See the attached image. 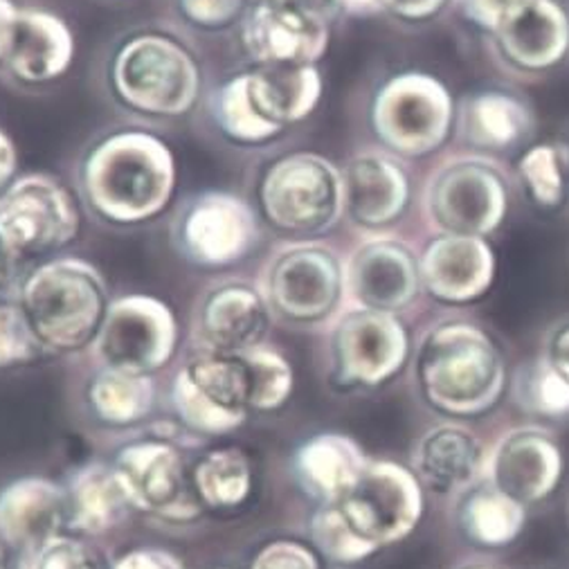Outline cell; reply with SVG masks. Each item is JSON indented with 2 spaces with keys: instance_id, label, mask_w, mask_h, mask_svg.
Masks as SVG:
<instances>
[{
  "instance_id": "obj_18",
  "label": "cell",
  "mask_w": 569,
  "mask_h": 569,
  "mask_svg": "<svg viewBox=\"0 0 569 569\" xmlns=\"http://www.w3.org/2000/svg\"><path fill=\"white\" fill-rule=\"evenodd\" d=\"M421 289L446 305H468L489 293L496 254L487 239L439 234L419 257Z\"/></svg>"
},
{
  "instance_id": "obj_24",
  "label": "cell",
  "mask_w": 569,
  "mask_h": 569,
  "mask_svg": "<svg viewBox=\"0 0 569 569\" xmlns=\"http://www.w3.org/2000/svg\"><path fill=\"white\" fill-rule=\"evenodd\" d=\"M415 476L437 493L463 491L480 476L485 450L480 439L463 426L441 423L430 428L415 448Z\"/></svg>"
},
{
  "instance_id": "obj_40",
  "label": "cell",
  "mask_w": 569,
  "mask_h": 569,
  "mask_svg": "<svg viewBox=\"0 0 569 569\" xmlns=\"http://www.w3.org/2000/svg\"><path fill=\"white\" fill-rule=\"evenodd\" d=\"M252 569H322V562L318 551L309 545L281 538L259 549Z\"/></svg>"
},
{
  "instance_id": "obj_37",
  "label": "cell",
  "mask_w": 569,
  "mask_h": 569,
  "mask_svg": "<svg viewBox=\"0 0 569 569\" xmlns=\"http://www.w3.org/2000/svg\"><path fill=\"white\" fill-rule=\"evenodd\" d=\"M311 531L316 547L338 562H358L376 551L349 527L336 505H322L311 522Z\"/></svg>"
},
{
  "instance_id": "obj_30",
  "label": "cell",
  "mask_w": 569,
  "mask_h": 569,
  "mask_svg": "<svg viewBox=\"0 0 569 569\" xmlns=\"http://www.w3.org/2000/svg\"><path fill=\"white\" fill-rule=\"evenodd\" d=\"M525 520V505L493 485L466 491L457 507L461 533L482 547H505L513 542L520 536Z\"/></svg>"
},
{
  "instance_id": "obj_32",
  "label": "cell",
  "mask_w": 569,
  "mask_h": 569,
  "mask_svg": "<svg viewBox=\"0 0 569 569\" xmlns=\"http://www.w3.org/2000/svg\"><path fill=\"white\" fill-rule=\"evenodd\" d=\"M90 406L111 426H131L144 419L153 406L149 376L107 367L90 383Z\"/></svg>"
},
{
  "instance_id": "obj_38",
  "label": "cell",
  "mask_w": 569,
  "mask_h": 569,
  "mask_svg": "<svg viewBox=\"0 0 569 569\" xmlns=\"http://www.w3.org/2000/svg\"><path fill=\"white\" fill-rule=\"evenodd\" d=\"M21 569H109V565L83 538L59 533L26 551Z\"/></svg>"
},
{
  "instance_id": "obj_20",
  "label": "cell",
  "mask_w": 569,
  "mask_h": 569,
  "mask_svg": "<svg viewBox=\"0 0 569 569\" xmlns=\"http://www.w3.org/2000/svg\"><path fill=\"white\" fill-rule=\"evenodd\" d=\"M562 478V452L558 443L531 428L507 435L491 457V485L520 505L549 498Z\"/></svg>"
},
{
  "instance_id": "obj_50",
  "label": "cell",
  "mask_w": 569,
  "mask_h": 569,
  "mask_svg": "<svg viewBox=\"0 0 569 569\" xmlns=\"http://www.w3.org/2000/svg\"><path fill=\"white\" fill-rule=\"evenodd\" d=\"M14 261H10L8 257H3L0 254V287H6L8 283V279H10V266H12Z\"/></svg>"
},
{
  "instance_id": "obj_11",
  "label": "cell",
  "mask_w": 569,
  "mask_h": 569,
  "mask_svg": "<svg viewBox=\"0 0 569 569\" xmlns=\"http://www.w3.org/2000/svg\"><path fill=\"white\" fill-rule=\"evenodd\" d=\"M345 270L325 246L302 243L279 250L263 277V298L270 309L291 322H318L340 302Z\"/></svg>"
},
{
  "instance_id": "obj_28",
  "label": "cell",
  "mask_w": 569,
  "mask_h": 569,
  "mask_svg": "<svg viewBox=\"0 0 569 569\" xmlns=\"http://www.w3.org/2000/svg\"><path fill=\"white\" fill-rule=\"evenodd\" d=\"M365 463L367 459L356 441L342 435H320L307 441L296 459L300 482L322 505L342 500L360 478Z\"/></svg>"
},
{
  "instance_id": "obj_52",
  "label": "cell",
  "mask_w": 569,
  "mask_h": 569,
  "mask_svg": "<svg viewBox=\"0 0 569 569\" xmlns=\"http://www.w3.org/2000/svg\"><path fill=\"white\" fill-rule=\"evenodd\" d=\"M468 569H493V567H468Z\"/></svg>"
},
{
  "instance_id": "obj_2",
  "label": "cell",
  "mask_w": 569,
  "mask_h": 569,
  "mask_svg": "<svg viewBox=\"0 0 569 569\" xmlns=\"http://www.w3.org/2000/svg\"><path fill=\"white\" fill-rule=\"evenodd\" d=\"M417 378L426 401L455 417L489 412L507 386V365L496 340L480 327L448 322L421 342Z\"/></svg>"
},
{
  "instance_id": "obj_47",
  "label": "cell",
  "mask_w": 569,
  "mask_h": 569,
  "mask_svg": "<svg viewBox=\"0 0 569 569\" xmlns=\"http://www.w3.org/2000/svg\"><path fill=\"white\" fill-rule=\"evenodd\" d=\"M19 12L21 10L14 8L12 0H0V61H6V54L12 46Z\"/></svg>"
},
{
  "instance_id": "obj_17",
  "label": "cell",
  "mask_w": 569,
  "mask_h": 569,
  "mask_svg": "<svg viewBox=\"0 0 569 569\" xmlns=\"http://www.w3.org/2000/svg\"><path fill=\"white\" fill-rule=\"evenodd\" d=\"M345 289L360 309L397 313L421 291L419 257L395 239L367 241L347 263Z\"/></svg>"
},
{
  "instance_id": "obj_33",
  "label": "cell",
  "mask_w": 569,
  "mask_h": 569,
  "mask_svg": "<svg viewBox=\"0 0 569 569\" xmlns=\"http://www.w3.org/2000/svg\"><path fill=\"white\" fill-rule=\"evenodd\" d=\"M569 167L551 144H538L518 160V180L531 203L542 210H558L567 197Z\"/></svg>"
},
{
  "instance_id": "obj_13",
  "label": "cell",
  "mask_w": 569,
  "mask_h": 569,
  "mask_svg": "<svg viewBox=\"0 0 569 569\" xmlns=\"http://www.w3.org/2000/svg\"><path fill=\"white\" fill-rule=\"evenodd\" d=\"M94 349L111 369L149 376L176 349L173 313L164 302L149 296L120 298L109 307Z\"/></svg>"
},
{
  "instance_id": "obj_36",
  "label": "cell",
  "mask_w": 569,
  "mask_h": 569,
  "mask_svg": "<svg viewBox=\"0 0 569 569\" xmlns=\"http://www.w3.org/2000/svg\"><path fill=\"white\" fill-rule=\"evenodd\" d=\"M243 356L250 369L252 410L270 412L287 403L293 392V369L289 360L263 347L243 351Z\"/></svg>"
},
{
  "instance_id": "obj_9",
  "label": "cell",
  "mask_w": 569,
  "mask_h": 569,
  "mask_svg": "<svg viewBox=\"0 0 569 569\" xmlns=\"http://www.w3.org/2000/svg\"><path fill=\"white\" fill-rule=\"evenodd\" d=\"M180 419L206 435H223L252 410L250 369L243 353L203 351L189 360L173 381Z\"/></svg>"
},
{
  "instance_id": "obj_6",
  "label": "cell",
  "mask_w": 569,
  "mask_h": 569,
  "mask_svg": "<svg viewBox=\"0 0 569 569\" xmlns=\"http://www.w3.org/2000/svg\"><path fill=\"white\" fill-rule=\"evenodd\" d=\"M261 206L281 230L322 232L345 212L342 171L318 153L281 158L263 178Z\"/></svg>"
},
{
  "instance_id": "obj_25",
  "label": "cell",
  "mask_w": 569,
  "mask_h": 569,
  "mask_svg": "<svg viewBox=\"0 0 569 569\" xmlns=\"http://www.w3.org/2000/svg\"><path fill=\"white\" fill-rule=\"evenodd\" d=\"M74 57L70 28L54 14L23 10L19 12L12 46L6 66L14 77L28 83H46L63 74Z\"/></svg>"
},
{
  "instance_id": "obj_16",
  "label": "cell",
  "mask_w": 569,
  "mask_h": 569,
  "mask_svg": "<svg viewBox=\"0 0 569 569\" xmlns=\"http://www.w3.org/2000/svg\"><path fill=\"white\" fill-rule=\"evenodd\" d=\"M241 37L259 66H316L329 48V21L272 0H259L246 14Z\"/></svg>"
},
{
  "instance_id": "obj_45",
  "label": "cell",
  "mask_w": 569,
  "mask_h": 569,
  "mask_svg": "<svg viewBox=\"0 0 569 569\" xmlns=\"http://www.w3.org/2000/svg\"><path fill=\"white\" fill-rule=\"evenodd\" d=\"M545 358L549 360V365L569 383V325H565L558 331H553Z\"/></svg>"
},
{
  "instance_id": "obj_15",
  "label": "cell",
  "mask_w": 569,
  "mask_h": 569,
  "mask_svg": "<svg viewBox=\"0 0 569 569\" xmlns=\"http://www.w3.org/2000/svg\"><path fill=\"white\" fill-rule=\"evenodd\" d=\"M178 250L201 266H228L243 259L259 239L250 206L226 192H208L189 201L173 226Z\"/></svg>"
},
{
  "instance_id": "obj_19",
  "label": "cell",
  "mask_w": 569,
  "mask_h": 569,
  "mask_svg": "<svg viewBox=\"0 0 569 569\" xmlns=\"http://www.w3.org/2000/svg\"><path fill=\"white\" fill-rule=\"evenodd\" d=\"M500 59L518 72L556 68L569 52V19L556 0H525L493 32Z\"/></svg>"
},
{
  "instance_id": "obj_23",
  "label": "cell",
  "mask_w": 569,
  "mask_h": 569,
  "mask_svg": "<svg viewBox=\"0 0 569 569\" xmlns=\"http://www.w3.org/2000/svg\"><path fill=\"white\" fill-rule=\"evenodd\" d=\"M70 527L68 491L43 478H26L0 493V538L34 549Z\"/></svg>"
},
{
  "instance_id": "obj_31",
  "label": "cell",
  "mask_w": 569,
  "mask_h": 569,
  "mask_svg": "<svg viewBox=\"0 0 569 569\" xmlns=\"http://www.w3.org/2000/svg\"><path fill=\"white\" fill-rule=\"evenodd\" d=\"M192 482L203 509L234 511L250 500L252 463L239 448H217L199 459Z\"/></svg>"
},
{
  "instance_id": "obj_44",
  "label": "cell",
  "mask_w": 569,
  "mask_h": 569,
  "mask_svg": "<svg viewBox=\"0 0 569 569\" xmlns=\"http://www.w3.org/2000/svg\"><path fill=\"white\" fill-rule=\"evenodd\" d=\"M113 569H182L180 560L162 549H133Z\"/></svg>"
},
{
  "instance_id": "obj_21",
  "label": "cell",
  "mask_w": 569,
  "mask_h": 569,
  "mask_svg": "<svg viewBox=\"0 0 569 569\" xmlns=\"http://www.w3.org/2000/svg\"><path fill=\"white\" fill-rule=\"evenodd\" d=\"M345 212L362 228L395 223L410 203V178L388 156L360 153L342 171Z\"/></svg>"
},
{
  "instance_id": "obj_4",
  "label": "cell",
  "mask_w": 569,
  "mask_h": 569,
  "mask_svg": "<svg viewBox=\"0 0 569 569\" xmlns=\"http://www.w3.org/2000/svg\"><path fill=\"white\" fill-rule=\"evenodd\" d=\"M113 83L136 111L176 118L194 107L201 74L194 57L180 43L160 34H142L118 52Z\"/></svg>"
},
{
  "instance_id": "obj_12",
  "label": "cell",
  "mask_w": 569,
  "mask_h": 569,
  "mask_svg": "<svg viewBox=\"0 0 569 569\" xmlns=\"http://www.w3.org/2000/svg\"><path fill=\"white\" fill-rule=\"evenodd\" d=\"M113 470L131 507L178 522L203 513L192 472L173 443L160 439L131 443L120 450Z\"/></svg>"
},
{
  "instance_id": "obj_48",
  "label": "cell",
  "mask_w": 569,
  "mask_h": 569,
  "mask_svg": "<svg viewBox=\"0 0 569 569\" xmlns=\"http://www.w3.org/2000/svg\"><path fill=\"white\" fill-rule=\"evenodd\" d=\"M272 3L289 6V8H298V10H305V12L318 14V17L327 19L329 23L338 14V8H336L333 0H272Z\"/></svg>"
},
{
  "instance_id": "obj_7",
  "label": "cell",
  "mask_w": 569,
  "mask_h": 569,
  "mask_svg": "<svg viewBox=\"0 0 569 569\" xmlns=\"http://www.w3.org/2000/svg\"><path fill=\"white\" fill-rule=\"evenodd\" d=\"M77 232V206L50 176H23L0 197V254L14 263L61 250Z\"/></svg>"
},
{
  "instance_id": "obj_29",
  "label": "cell",
  "mask_w": 569,
  "mask_h": 569,
  "mask_svg": "<svg viewBox=\"0 0 569 569\" xmlns=\"http://www.w3.org/2000/svg\"><path fill=\"white\" fill-rule=\"evenodd\" d=\"M70 529L79 533H104L124 520L131 502L113 466L83 468L68 491Z\"/></svg>"
},
{
  "instance_id": "obj_5",
  "label": "cell",
  "mask_w": 569,
  "mask_h": 569,
  "mask_svg": "<svg viewBox=\"0 0 569 569\" xmlns=\"http://www.w3.org/2000/svg\"><path fill=\"white\" fill-rule=\"evenodd\" d=\"M457 111L448 88L426 72H401L378 88L371 127L388 149L419 158L437 151L450 136Z\"/></svg>"
},
{
  "instance_id": "obj_49",
  "label": "cell",
  "mask_w": 569,
  "mask_h": 569,
  "mask_svg": "<svg viewBox=\"0 0 569 569\" xmlns=\"http://www.w3.org/2000/svg\"><path fill=\"white\" fill-rule=\"evenodd\" d=\"M338 12H347L353 17H369L383 12L381 0H333Z\"/></svg>"
},
{
  "instance_id": "obj_8",
  "label": "cell",
  "mask_w": 569,
  "mask_h": 569,
  "mask_svg": "<svg viewBox=\"0 0 569 569\" xmlns=\"http://www.w3.org/2000/svg\"><path fill=\"white\" fill-rule=\"evenodd\" d=\"M349 527L376 551L403 540L423 516V485L397 461H367L351 491L336 502Z\"/></svg>"
},
{
  "instance_id": "obj_39",
  "label": "cell",
  "mask_w": 569,
  "mask_h": 569,
  "mask_svg": "<svg viewBox=\"0 0 569 569\" xmlns=\"http://www.w3.org/2000/svg\"><path fill=\"white\" fill-rule=\"evenodd\" d=\"M48 351L37 338L21 305H0V367L37 360Z\"/></svg>"
},
{
  "instance_id": "obj_51",
  "label": "cell",
  "mask_w": 569,
  "mask_h": 569,
  "mask_svg": "<svg viewBox=\"0 0 569 569\" xmlns=\"http://www.w3.org/2000/svg\"><path fill=\"white\" fill-rule=\"evenodd\" d=\"M0 569H12L10 565V545L0 538Z\"/></svg>"
},
{
  "instance_id": "obj_10",
  "label": "cell",
  "mask_w": 569,
  "mask_h": 569,
  "mask_svg": "<svg viewBox=\"0 0 569 569\" xmlns=\"http://www.w3.org/2000/svg\"><path fill=\"white\" fill-rule=\"evenodd\" d=\"M426 210L441 234L487 239L507 217L509 187L485 160H455L432 176Z\"/></svg>"
},
{
  "instance_id": "obj_41",
  "label": "cell",
  "mask_w": 569,
  "mask_h": 569,
  "mask_svg": "<svg viewBox=\"0 0 569 569\" xmlns=\"http://www.w3.org/2000/svg\"><path fill=\"white\" fill-rule=\"evenodd\" d=\"M178 8L187 21L201 28H226L239 19L243 0H178Z\"/></svg>"
},
{
  "instance_id": "obj_22",
  "label": "cell",
  "mask_w": 569,
  "mask_h": 569,
  "mask_svg": "<svg viewBox=\"0 0 569 569\" xmlns=\"http://www.w3.org/2000/svg\"><path fill=\"white\" fill-rule=\"evenodd\" d=\"M270 307L248 283H223L199 307V333L206 351L243 353L261 347Z\"/></svg>"
},
{
  "instance_id": "obj_35",
  "label": "cell",
  "mask_w": 569,
  "mask_h": 569,
  "mask_svg": "<svg viewBox=\"0 0 569 569\" xmlns=\"http://www.w3.org/2000/svg\"><path fill=\"white\" fill-rule=\"evenodd\" d=\"M516 395L522 408L542 417L569 415V383L547 358L525 365L516 378Z\"/></svg>"
},
{
  "instance_id": "obj_3",
  "label": "cell",
  "mask_w": 569,
  "mask_h": 569,
  "mask_svg": "<svg viewBox=\"0 0 569 569\" xmlns=\"http://www.w3.org/2000/svg\"><path fill=\"white\" fill-rule=\"evenodd\" d=\"M19 305L50 351H74L94 342L111 307L100 270L70 257L34 268L23 281Z\"/></svg>"
},
{
  "instance_id": "obj_46",
  "label": "cell",
  "mask_w": 569,
  "mask_h": 569,
  "mask_svg": "<svg viewBox=\"0 0 569 569\" xmlns=\"http://www.w3.org/2000/svg\"><path fill=\"white\" fill-rule=\"evenodd\" d=\"M17 162H19L17 147L10 140V136L0 129V197H3L12 184V178L17 173Z\"/></svg>"
},
{
  "instance_id": "obj_26",
  "label": "cell",
  "mask_w": 569,
  "mask_h": 569,
  "mask_svg": "<svg viewBox=\"0 0 569 569\" xmlns=\"http://www.w3.org/2000/svg\"><path fill=\"white\" fill-rule=\"evenodd\" d=\"M246 86L257 113L281 131L309 118L322 98L316 66H259L246 72Z\"/></svg>"
},
{
  "instance_id": "obj_1",
  "label": "cell",
  "mask_w": 569,
  "mask_h": 569,
  "mask_svg": "<svg viewBox=\"0 0 569 569\" xmlns=\"http://www.w3.org/2000/svg\"><path fill=\"white\" fill-rule=\"evenodd\" d=\"M81 178L94 212L118 223H140L167 208L176 187V162L162 140L124 131L90 151Z\"/></svg>"
},
{
  "instance_id": "obj_14",
  "label": "cell",
  "mask_w": 569,
  "mask_h": 569,
  "mask_svg": "<svg viewBox=\"0 0 569 569\" xmlns=\"http://www.w3.org/2000/svg\"><path fill=\"white\" fill-rule=\"evenodd\" d=\"M408 351V331L395 313L360 307L338 322L331 340L336 376L349 388L383 386L401 371Z\"/></svg>"
},
{
  "instance_id": "obj_34",
  "label": "cell",
  "mask_w": 569,
  "mask_h": 569,
  "mask_svg": "<svg viewBox=\"0 0 569 569\" xmlns=\"http://www.w3.org/2000/svg\"><path fill=\"white\" fill-rule=\"evenodd\" d=\"M217 122L226 136H230L237 142L254 144L266 142L281 133L279 127L263 120L257 109L250 102L248 86H246V72L230 79L217 94V109H214Z\"/></svg>"
},
{
  "instance_id": "obj_43",
  "label": "cell",
  "mask_w": 569,
  "mask_h": 569,
  "mask_svg": "<svg viewBox=\"0 0 569 569\" xmlns=\"http://www.w3.org/2000/svg\"><path fill=\"white\" fill-rule=\"evenodd\" d=\"M448 0H381L383 12L401 21H428L437 17Z\"/></svg>"
},
{
  "instance_id": "obj_42",
  "label": "cell",
  "mask_w": 569,
  "mask_h": 569,
  "mask_svg": "<svg viewBox=\"0 0 569 569\" xmlns=\"http://www.w3.org/2000/svg\"><path fill=\"white\" fill-rule=\"evenodd\" d=\"M525 0H457V8L466 21L491 34Z\"/></svg>"
},
{
  "instance_id": "obj_27",
  "label": "cell",
  "mask_w": 569,
  "mask_h": 569,
  "mask_svg": "<svg viewBox=\"0 0 569 569\" xmlns=\"http://www.w3.org/2000/svg\"><path fill=\"white\" fill-rule=\"evenodd\" d=\"M459 138L480 151H511L531 133L529 109L500 90H487L466 98L457 111Z\"/></svg>"
}]
</instances>
